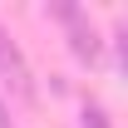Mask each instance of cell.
Returning a JSON list of instances; mask_svg holds the SVG:
<instances>
[{
	"label": "cell",
	"instance_id": "cell-2",
	"mask_svg": "<svg viewBox=\"0 0 128 128\" xmlns=\"http://www.w3.org/2000/svg\"><path fill=\"white\" fill-rule=\"evenodd\" d=\"M54 15L69 20V44H74V54L94 64L98 59V34H94V25L84 20V10H79V5H54Z\"/></svg>",
	"mask_w": 128,
	"mask_h": 128
},
{
	"label": "cell",
	"instance_id": "cell-3",
	"mask_svg": "<svg viewBox=\"0 0 128 128\" xmlns=\"http://www.w3.org/2000/svg\"><path fill=\"white\" fill-rule=\"evenodd\" d=\"M0 128H10V118H5V108H0Z\"/></svg>",
	"mask_w": 128,
	"mask_h": 128
},
{
	"label": "cell",
	"instance_id": "cell-1",
	"mask_svg": "<svg viewBox=\"0 0 128 128\" xmlns=\"http://www.w3.org/2000/svg\"><path fill=\"white\" fill-rule=\"evenodd\" d=\"M0 74H5V84L15 89V98H30L34 84H30V64H25V54L15 49V40L0 30Z\"/></svg>",
	"mask_w": 128,
	"mask_h": 128
}]
</instances>
